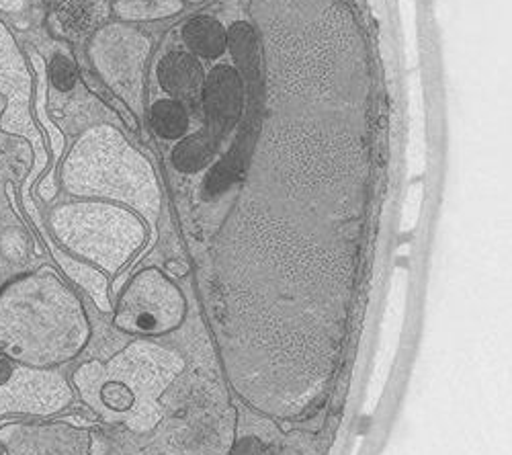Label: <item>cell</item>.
<instances>
[{
    "label": "cell",
    "mask_w": 512,
    "mask_h": 455,
    "mask_svg": "<svg viewBox=\"0 0 512 455\" xmlns=\"http://www.w3.org/2000/svg\"><path fill=\"white\" fill-rule=\"evenodd\" d=\"M91 341L82 300L52 269L17 277L0 292V353L13 363L58 367Z\"/></svg>",
    "instance_id": "6da1fadb"
},
{
    "label": "cell",
    "mask_w": 512,
    "mask_h": 455,
    "mask_svg": "<svg viewBox=\"0 0 512 455\" xmlns=\"http://www.w3.org/2000/svg\"><path fill=\"white\" fill-rule=\"evenodd\" d=\"M183 369L185 359L175 349L138 339L107 361L78 365L70 384L103 423L144 435L164 419L162 396Z\"/></svg>",
    "instance_id": "7a4b0ae2"
},
{
    "label": "cell",
    "mask_w": 512,
    "mask_h": 455,
    "mask_svg": "<svg viewBox=\"0 0 512 455\" xmlns=\"http://www.w3.org/2000/svg\"><path fill=\"white\" fill-rule=\"evenodd\" d=\"M64 189L80 199L121 203L140 214L156 236L160 216V189L148 160L109 126L93 128L68 152L62 164Z\"/></svg>",
    "instance_id": "3957f363"
},
{
    "label": "cell",
    "mask_w": 512,
    "mask_h": 455,
    "mask_svg": "<svg viewBox=\"0 0 512 455\" xmlns=\"http://www.w3.org/2000/svg\"><path fill=\"white\" fill-rule=\"evenodd\" d=\"M50 230L68 255L109 275L130 263L148 238L140 216L101 199L58 205L50 214Z\"/></svg>",
    "instance_id": "277c9868"
},
{
    "label": "cell",
    "mask_w": 512,
    "mask_h": 455,
    "mask_svg": "<svg viewBox=\"0 0 512 455\" xmlns=\"http://www.w3.org/2000/svg\"><path fill=\"white\" fill-rule=\"evenodd\" d=\"M187 302L181 289L160 269L140 271L117 302L113 324L138 337H164L181 328Z\"/></svg>",
    "instance_id": "5b68a950"
},
{
    "label": "cell",
    "mask_w": 512,
    "mask_h": 455,
    "mask_svg": "<svg viewBox=\"0 0 512 455\" xmlns=\"http://www.w3.org/2000/svg\"><path fill=\"white\" fill-rule=\"evenodd\" d=\"M72 384L56 367H31L13 363L0 382V419L9 415L54 417L74 402Z\"/></svg>",
    "instance_id": "8992f818"
},
{
    "label": "cell",
    "mask_w": 512,
    "mask_h": 455,
    "mask_svg": "<svg viewBox=\"0 0 512 455\" xmlns=\"http://www.w3.org/2000/svg\"><path fill=\"white\" fill-rule=\"evenodd\" d=\"M150 44L148 39L134 33L132 29L107 27L95 35L91 46V58L95 68L105 78L107 85L142 113L144 95V64Z\"/></svg>",
    "instance_id": "52a82bcc"
},
{
    "label": "cell",
    "mask_w": 512,
    "mask_h": 455,
    "mask_svg": "<svg viewBox=\"0 0 512 455\" xmlns=\"http://www.w3.org/2000/svg\"><path fill=\"white\" fill-rule=\"evenodd\" d=\"M0 447L5 455H91L93 435L68 421L0 423Z\"/></svg>",
    "instance_id": "ba28073f"
},
{
    "label": "cell",
    "mask_w": 512,
    "mask_h": 455,
    "mask_svg": "<svg viewBox=\"0 0 512 455\" xmlns=\"http://www.w3.org/2000/svg\"><path fill=\"white\" fill-rule=\"evenodd\" d=\"M0 95H5L9 105L0 119V128L7 134L23 136L31 142L35 126L31 119V74L15 44L11 31L0 23Z\"/></svg>",
    "instance_id": "9c48e42d"
},
{
    "label": "cell",
    "mask_w": 512,
    "mask_h": 455,
    "mask_svg": "<svg viewBox=\"0 0 512 455\" xmlns=\"http://www.w3.org/2000/svg\"><path fill=\"white\" fill-rule=\"evenodd\" d=\"M242 111V85L234 68L218 66L205 85V113L209 119V142L226 134Z\"/></svg>",
    "instance_id": "30bf717a"
},
{
    "label": "cell",
    "mask_w": 512,
    "mask_h": 455,
    "mask_svg": "<svg viewBox=\"0 0 512 455\" xmlns=\"http://www.w3.org/2000/svg\"><path fill=\"white\" fill-rule=\"evenodd\" d=\"M158 82L168 95L191 99L203 87V68L187 52H170L158 64Z\"/></svg>",
    "instance_id": "8fae6325"
},
{
    "label": "cell",
    "mask_w": 512,
    "mask_h": 455,
    "mask_svg": "<svg viewBox=\"0 0 512 455\" xmlns=\"http://www.w3.org/2000/svg\"><path fill=\"white\" fill-rule=\"evenodd\" d=\"M48 246L52 248V255L58 261L64 275L70 281H74L78 287H82L84 294H89L93 298V302L97 304V308L101 312H113L111 298H109V281H107L105 273L91 263H84V261L68 255L58 244L48 242Z\"/></svg>",
    "instance_id": "7c38bea8"
},
{
    "label": "cell",
    "mask_w": 512,
    "mask_h": 455,
    "mask_svg": "<svg viewBox=\"0 0 512 455\" xmlns=\"http://www.w3.org/2000/svg\"><path fill=\"white\" fill-rule=\"evenodd\" d=\"M185 44L203 58H218L228 46L226 29L211 17L191 19L183 29Z\"/></svg>",
    "instance_id": "4fadbf2b"
},
{
    "label": "cell",
    "mask_w": 512,
    "mask_h": 455,
    "mask_svg": "<svg viewBox=\"0 0 512 455\" xmlns=\"http://www.w3.org/2000/svg\"><path fill=\"white\" fill-rule=\"evenodd\" d=\"M152 126L158 136L166 140L183 138L189 130V115L185 107L175 99H160L150 109Z\"/></svg>",
    "instance_id": "5bb4252c"
},
{
    "label": "cell",
    "mask_w": 512,
    "mask_h": 455,
    "mask_svg": "<svg viewBox=\"0 0 512 455\" xmlns=\"http://www.w3.org/2000/svg\"><path fill=\"white\" fill-rule=\"evenodd\" d=\"M183 9L181 0H119L115 5V13L121 19L144 21V19H160L170 17Z\"/></svg>",
    "instance_id": "9a60e30c"
},
{
    "label": "cell",
    "mask_w": 512,
    "mask_h": 455,
    "mask_svg": "<svg viewBox=\"0 0 512 455\" xmlns=\"http://www.w3.org/2000/svg\"><path fill=\"white\" fill-rule=\"evenodd\" d=\"M211 142L207 136H197V138H189L187 142H183L175 154L173 160L179 169L183 171H195L199 167H203L205 160L211 154Z\"/></svg>",
    "instance_id": "2e32d148"
},
{
    "label": "cell",
    "mask_w": 512,
    "mask_h": 455,
    "mask_svg": "<svg viewBox=\"0 0 512 455\" xmlns=\"http://www.w3.org/2000/svg\"><path fill=\"white\" fill-rule=\"evenodd\" d=\"M33 66H35V70H37V74H39V101H37V113L41 115V119H44V123L46 126L50 128L48 132H50V138H52V146H54V154H56V158H60L62 156V150H64V136L56 130V126L54 123H50V119H46V115H44V111H41V107H44V103H46V66H44V60H41L37 54H33Z\"/></svg>",
    "instance_id": "e0dca14e"
},
{
    "label": "cell",
    "mask_w": 512,
    "mask_h": 455,
    "mask_svg": "<svg viewBox=\"0 0 512 455\" xmlns=\"http://www.w3.org/2000/svg\"><path fill=\"white\" fill-rule=\"evenodd\" d=\"M52 78L60 89H70L74 85V66L64 58H56L52 68Z\"/></svg>",
    "instance_id": "ac0fdd59"
},
{
    "label": "cell",
    "mask_w": 512,
    "mask_h": 455,
    "mask_svg": "<svg viewBox=\"0 0 512 455\" xmlns=\"http://www.w3.org/2000/svg\"><path fill=\"white\" fill-rule=\"evenodd\" d=\"M11 367H13V363L5 357H0V382H3L7 376H9V371H11Z\"/></svg>",
    "instance_id": "d6986e66"
},
{
    "label": "cell",
    "mask_w": 512,
    "mask_h": 455,
    "mask_svg": "<svg viewBox=\"0 0 512 455\" xmlns=\"http://www.w3.org/2000/svg\"><path fill=\"white\" fill-rule=\"evenodd\" d=\"M166 269H168L170 273H173V275H185V273L189 271V267H179L177 263H168Z\"/></svg>",
    "instance_id": "ffe728a7"
}]
</instances>
